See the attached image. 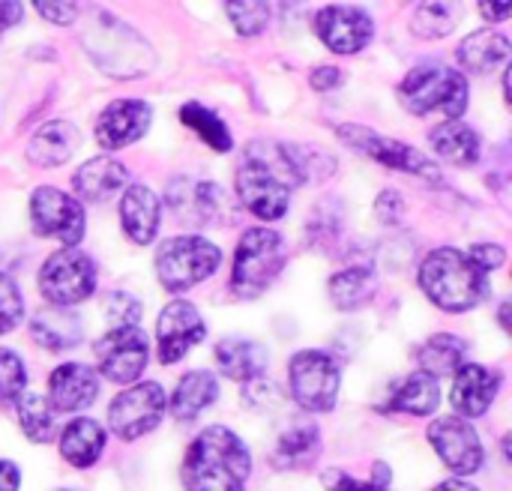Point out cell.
Returning <instances> with one entry per match:
<instances>
[{"label": "cell", "instance_id": "46", "mask_svg": "<svg viewBox=\"0 0 512 491\" xmlns=\"http://www.w3.org/2000/svg\"><path fill=\"white\" fill-rule=\"evenodd\" d=\"M24 15V6L21 3H0V36L3 30H9L12 24H18Z\"/></svg>", "mask_w": 512, "mask_h": 491}, {"label": "cell", "instance_id": "17", "mask_svg": "<svg viewBox=\"0 0 512 491\" xmlns=\"http://www.w3.org/2000/svg\"><path fill=\"white\" fill-rule=\"evenodd\" d=\"M153 123V108L144 99H114L96 120V141L102 150H120L135 144Z\"/></svg>", "mask_w": 512, "mask_h": 491}, {"label": "cell", "instance_id": "24", "mask_svg": "<svg viewBox=\"0 0 512 491\" xmlns=\"http://www.w3.org/2000/svg\"><path fill=\"white\" fill-rule=\"evenodd\" d=\"M78 144H81V132L69 120H48L33 132L27 144V159L33 165L54 168L63 165L78 150Z\"/></svg>", "mask_w": 512, "mask_h": 491}, {"label": "cell", "instance_id": "13", "mask_svg": "<svg viewBox=\"0 0 512 491\" xmlns=\"http://www.w3.org/2000/svg\"><path fill=\"white\" fill-rule=\"evenodd\" d=\"M96 360L108 381L132 384L150 360V342L138 327H120L96 342Z\"/></svg>", "mask_w": 512, "mask_h": 491}, {"label": "cell", "instance_id": "9", "mask_svg": "<svg viewBox=\"0 0 512 491\" xmlns=\"http://www.w3.org/2000/svg\"><path fill=\"white\" fill-rule=\"evenodd\" d=\"M165 390L156 381L135 384L123 393L108 408V429L123 438V441H138L147 432H153L162 423L165 414Z\"/></svg>", "mask_w": 512, "mask_h": 491}, {"label": "cell", "instance_id": "26", "mask_svg": "<svg viewBox=\"0 0 512 491\" xmlns=\"http://www.w3.org/2000/svg\"><path fill=\"white\" fill-rule=\"evenodd\" d=\"M105 450V429L90 417H75L60 432V456L72 468H90Z\"/></svg>", "mask_w": 512, "mask_h": 491}, {"label": "cell", "instance_id": "29", "mask_svg": "<svg viewBox=\"0 0 512 491\" xmlns=\"http://www.w3.org/2000/svg\"><path fill=\"white\" fill-rule=\"evenodd\" d=\"M429 144H432V150L444 162L459 165V168L474 165L480 159V135L471 126L459 123V120H450V123L435 126L429 132Z\"/></svg>", "mask_w": 512, "mask_h": 491}, {"label": "cell", "instance_id": "20", "mask_svg": "<svg viewBox=\"0 0 512 491\" xmlns=\"http://www.w3.org/2000/svg\"><path fill=\"white\" fill-rule=\"evenodd\" d=\"M120 222L132 243L150 246L162 225V201L150 186H126L120 198Z\"/></svg>", "mask_w": 512, "mask_h": 491}, {"label": "cell", "instance_id": "11", "mask_svg": "<svg viewBox=\"0 0 512 491\" xmlns=\"http://www.w3.org/2000/svg\"><path fill=\"white\" fill-rule=\"evenodd\" d=\"M30 225L42 237L75 246L84 237V207L78 198L66 195L57 186H39L30 195Z\"/></svg>", "mask_w": 512, "mask_h": 491}, {"label": "cell", "instance_id": "34", "mask_svg": "<svg viewBox=\"0 0 512 491\" xmlns=\"http://www.w3.org/2000/svg\"><path fill=\"white\" fill-rule=\"evenodd\" d=\"M18 423H21L24 435L36 444H48L57 435L54 408L39 393H21L18 396Z\"/></svg>", "mask_w": 512, "mask_h": 491}, {"label": "cell", "instance_id": "22", "mask_svg": "<svg viewBox=\"0 0 512 491\" xmlns=\"http://www.w3.org/2000/svg\"><path fill=\"white\" fill-rule=\"evenodd\" d=\"M507 57H510V39L498 30H474L456 48L459 66L471 75H489L498 66H504Z\"/></svg>", "mask_w": 512, "mask_h": 491}, {"label": "cell", "instance_id": "33", "mask_svg": "<svg viewBox=\"0 0 512 491\" xmlns=\"http://www.w3.org/2000/svg\"><path fill=\"white\" fill-rule=\"evenodd\" d=\"M180 120H183V126H189L195 135H201V141H204L210 150L228 153V150L234 147V138H231L228 126H225V120H222L216 111L204 108L201 102H186V105L180 108Z\"/></svg>", "mask_w": 512, "mask_h": 491}, {"label": "cell", "instance_id": "42", "mask_svg": "<svg viewBox=\"0 0 512 491\" xmlns=\"http://www.w3.org/2000/svg\"><path fill=\"white\" fill-rule=\"evenodd\" d=\"M468 255H471L474 264H477L480 270H486V273L498 270V267L507 261V252H504V246H498V243H477V246L468 249Z\"/></svg>", "mask_w": 512, "mask_h": 491}, {"label": "cell", "instance_id": "7", "mask_svg": "<svg viewBox=\"0 0 512 491\" xmlns=\"http://www.w3.org/2000/svg\"><path fill=\"white\" fill-rule=\"evenodd\" d=\"M39 291L57 309H69L96 291V264L78 246H63L45 258L39 270Z\"/></svg>", "mask_w": 512, "mask_h": 491}, {"label": "cell", "instance_id": "45", "mask_svg": "<svg viewBox=\"0 0 512 491\" xmlns=\"http://www.w3.org/2000/svg\"><path fill=\"white\" fill-rule=\"evenodd\" d=\"M18 486H21V474L15 462L0 459V491H18Z\"/></svg>", "mask_w": 512, "mask_h": 491}, {"label": "cell", "instance_id": "37", "mask_svg": "<svg viewBox=\"0 0 512 491\" xmlns=\"http://www.w3.org/2000/svg\"><path fill=\"white\" fill-rule=\"evenodd\" d=\"M324 486L327 491H393V474L384 462H375V471L369 480H354L345 471H327Z\"/></svg>", "mask_w": 512, "mask_h": 491}, {"label": "cell", "instance_id": "1", "mask_svg": "<svg viewBox=\"0 0 512 491\" xmlns=\"http://www.w3.org/2000/svg\"><path fill=\"white\" fill-rule=\"evenodd\" d=\"M321 162L330 159L282 141H252L237 165V195L249 213L276 222L285 216L294 186L318 174Z\"/></svg>", "mask_w": 512, "mask_h": 491}, {"label": "cell", "instance_id": "41", "mask_svg": "<svg viewBox=\"0 0 512 491\" xmlns=\"http://www.w3.org/2000/svg\"><path fill=\"white\" fill-rule=\"evenodd\" d=\"M33 6H36V12H39L45 21H51V24H72V21L78 18V12H81V6H78V3H69V0H63V3L36 0Z\"/></svg>", "mask_w": 512, "mask_h": 491}, {"label": "cell", "instance_id": "12", "mask_svg": "<svg viewBox=\"0 0 512 491\" xmlns=\"http://www.w3.org/2000/svg\"><path fill=\"white\" fill-rule=\"evenodd\" d=\"M429 444L435 447V453L441 456V462L453 471V474H477L486 462V450L480 444L477 429L462 420V417H438L429 426Z\"/></svg>", "mask_w": 512, "mask_h": 491}, {"label": "cell", "instance_id": "25", "mask_svg": "<svg viewBox=\"0 0 512 491\" xmlns=\"http://www.w3.org/2000/svg\"><path fill=\"white\" fill-rule=\"evenodd\" d=\"M30 336L39 348L45 351H69L81 342L84 336V324L75 312L69 309H57V306H45L33 315L30 321Z\"/></svg>", "mask_w": 512, "mask_h": 491}, {"label": "cell", "instance_id": "47", "mask_svg": "<svg viewBox=\"0 0 512 491\" xmlns=\"http://www.w3.org/2000/svg\"><path fill=\"white\" fill-rule=\"evenodd\" d=\"M480 12L489 18V21H504L512 15L510 0H498V3H480Z\"/></svg>", "mask_w": 512, "mask_h": 491}, {"label": "cell", "instance_id": "4", "mask_svg": "<svg viewBox=\"0 0 512 491\" xmlns=\"http://www.w3.org/2000/svg\"><path fill=\"white\" fill-rule=\"evenodd\" d=\"M468 78L459 69H450L444 63H423L411 69L399 87V99L411 114H435L456 120L468 108Z\"/></svg>", "mask_w": 512, "mask_h": 491}, {"label": "cell", "instance_id": "30", "mask_svg": "<svg viewBox=\"0 0 512 491\" xmlns=\"http://www.w3.org/2000/svg\"><path fill=\"white\" fill-rule=\"evenodd\" d=\"M375 291H378V276L366 264L348 267V270H342V273H336L330 279V300L342 312L363 309L375 297Z\"/></svg>", "mask_w": 512, "mask_h": 491}, {"label": "cell", "instance_id": "43", "mask_svg": "<svg viewBox=\"0 0 512 491\" xmlns=\"http://www.w3.org/2000/svg\"><path fill=\"white\" fill-rule=\"evenodd\" d=\"M345 81V72L342 69H336V66H318V69H312V75H309V84L315 87V90H336L339 84Z\"/></svg>", "mask_w": 512, "mask_h": 491}, {"label": "cell", "instance_id": "40", "mask_svg": "<svg viewBox=\"0 0 512 491\" xmlns=\"http://www.w3.org/2000/svg\"><path fill=\"white\" fill-rule=\"evenodd\" d=\"M24 318V300L9 273H0V336L15 330Z\"/></svg>", "mask_w": 512, "mask_h": 491}, {"label": "cell", "instance_id": "38", "mask_svg": "<svg viewBox=\"0 0 512 491\" xmlns=\"http://www.w3.org/2000/svg\"><path fill=\"white\" fill-rule=\"evenodd\" d=\"M102 315L108 318L111 330L138 327L141 303H138L132 294H126V291H111V294H105V300H102Z\"/></svg>", "mask_w": 512, "mask_h": 491}, {"label": "cell", "instance_id": "48", "mask_svg": "<svg viewBox=\"0 0 512 491\" xmlns=\"http://www.w3.org/2000/svg\"><path fill=\"white\" fill-rule=\"evenodd\" d=\"M432 491H480V489H477V486H471V483H465V480H447V483L435 486Z\"/></svg>", "mask_w": 512, "mask_h": 491}, {"label": "cell", "instance_id": "44", "mask_svg": "<svg viewBox=\"0 0 512 491\" xmlns=\"http://www.w3.org/2000/svg\"><path fill=\"white\" fill-rule=\"evenodd\" d=\"M375 210H378V216H381L387 225H390V222H399V216H402V195H399V192H393V189L381 192V198H378Z\"/></svg>", "mask_w": 512, "mask_h": 491}, {"label": "cell", "instance_id": "31", "mask_svg": "<svg viewBox=\"0 0 512 491\" xmlns=\"http://www.w3.org/2000/svg\"><path fill=\"white\" fill-rule=\"evenodd\" d=\"M321 450V435L312 423H297L288 432H282L276 450L270 453V465L279 471H294L309 465Z\"/></svg>", "mask_w": 512, "mask_h": 491}, {"label": "cell", "instance_id": "35", "mask_svg": "<svg viewBox=\"0 0 512 491\" xmlns=\"http://www.w3.org/2000/svg\"><path fill=\"white\" fill-rule=\"evenodd\" d=\"M225 12L231 18V24L237 27L240 36H258L267 24H270V3H243V0H228L225 3Z\"/></svg>", "mask_w": 512, "mask_h": 491}, {"label": "cell", "instance_id": "14", "mask_svg": "<svg viewBox=\"0 0 512 491\" xmlns=\"http://www.w3.org/2000/svg\"><path fill=\"white\" fill-rule=\"evenodd\" d=\"M315 33L318 39L336 51V54H357L363 51L375 36V21L360 6H324L315 15Z\"/></svg>", "mask_w": 512, "mask_h": 491}, {"label": "cell", "instance_id": "2", "mask_svg": "<svg viewBox=\"0 0 512 491\" xmlns=\"http://www.w3.org/2000/svg\"><path fill=\"white\" fill-rule=\"evenodd\" d=\"M252 474L249 447L225 426L204 429L186 450L183 489L186 491H243Z\"/></svg>", "mask_w": 512, "mask_h": 491}, {"label": "cell", "instance_id": "6", "mask_svg": "<svg viewBox=\"0 0 512 491\" xmlns=\"http://www.w3.org/2000/svg\"><path fill=\"white\" fill-rule=\"evenodd\" d=\"M222 252L216 243L198 237V234H183L171 237L156 249V276L171 294H183L204 279H210L219 270Z\"/></svg>", "mask_w": 512, "mask_h": 491}, {"label": "cell", "instance_id": "21", "mask_svg": "<svg viewBox=\"0 0 512 491\" xmlns=\"http://www.w3.org/2000/svg\"><path fill=\"white\" fill-rule=\"evenodd\" d=\"M126 186H129V168L111 156L87 159L72 177V189H75L78 201H90V204L108 201L117 192H123Z\"/></svg>", "mask_w": 512, "mask_h": 491}, {"label": "cell", "instance_id": "3", "mask_svg": "<svg viewBox=\"0 0 512 491\" xmlns=\"http://www.w3.org/2000/svg\"><path fill=\"white\" fill-rule=\"evenodd\" d=\"M423 294L444 312H468L489 294V273L474 264L462 249L441 246L426 255L420 267Z\"/></svg>", "mask_w": 512, "mask_h": 491}, {"label": "cell", "instance_id": "19", "mask_svg": "<svg viewBox=\"0 0 512 491\" xmlns=\"http://www.w3.org/2000/svg\"><path fill=\"white\" fill-rule=\"evenodd\" d=\"M501 390V375L480 363H465L453 381V408L462 420L483 417Z\"/></svg>", "mask_w": 512, "mask_h": 491}, {"label": "cell", "instance_id": "10", "mask_svg": "<svg viewBox=\"0 0 512 491\" xmlns=\"http://www.w3.org/2000/svg\"><path fill=\"white\" fill-rule=\"evenodd\" d=\"M339 138L348 141L354 150L366 153L369 159L381 162L384 168H393V171H405V174H417V177H426V180H441V171L438 165L423 156L420 150H414L411 144L405 141H396V138H387V135H378L366 126H357V123H345L339 126Z\"/></svg>", "mask_w": 512, "mask_h": 491}, {"label": "cell", "instance_id": "27", "mask_svg": "<svg viewBox=\"0 0 512 491\" xmlns=\"http://www.w3.org/2000/svg\"><path fill=\"white\" fill-rule=\"evenodd\" d=\"M216 366L228 381L252 384L267 369V351L252 339H225L216 348Z\"/></svg>", "mask_w": 512, "mask_h": 491}, {"label": "cell", "instance_id": "36", "mask_svg": "<svg viewBox=\"0 0 512 491\" xmlns=\"http://www.w3.org/2000/svg\"><path fill=\"white\" fill-rule=\"evenodd\" d=\"M414 33L423 39H438L453 30V6L450 3H420L414 9Z\"/></svg>", "mask_w": 512, "mask_h": 491}, {"label": "cell", "instance_id": "5", "mask_svg": "<svg viewBox=\"0 0 512 491\" xmlns=\"http://www.w3.org/2000/svg\"><path fill=\"white\" fill-rule=\"evenodd\" d=\"M285 240L273 228H249L234 252L231 291L243 300L261 297L285 267Z\"/></svg>", "mask_w": 512, "mask_h": 491}, {"label": "cell", "instance_id": "8", "mask_svg": "<svg viewBox=\"0 0 512 491\" xmlns=\"http://www.w3.org/2000/svg\"><path fill=\"white\" fill-rule=\"evenodd\" d=\"M288 381H291V396L300 408H306L312 414H327L336 405L342 372L330 354L300 351L291 357Z\"/></svg>", "mask_w": 512, "mask_h": 491}, {"label": "cell", "instance_id": "49", "mask_svg": "<svg viewBox=\"0 0 512 491\" xmlns=\"http://www.w3.org/2000/svg\"><path fill=\"white\" fill-rule=\"evenodd\" d=\"M507 315H510V303H504V306H501V324H504V330L510 327V318H507Z\"/></svg>", "mask_w": 512, "mask_h": 491}, {"label": "cell", "instance_id": "23", "mask_svg": "<svg viewBox=\"0 0 512 491\" xmlns=\"http://www.w3.org/2000/svg\"><path fill=\"white\" fill-rule=\"evenodd\" d=\"M441 405V381L423 375V372H411L402 381H396L390 387L387 405L384 411L393 414H411V417H429L435 414Z\"/></svg>", "mask_w": 512, "mask_h": 491}, {"label": "cell", "instance_id": "16", "mask_svg": "<svg viewBox=\"0 0 512 491\" xmlns=\"http://www.w3.org/2000/svg\"><path fill=\"white\" fill-rule=\"evenodd\" d=\"M204 333H207V327H204L201 312L186 300H171L156 321L159 363L171 366V363L183 360L204 339Z\"/></svg>", "mask_w": 512, "mask_h": 491}, {"label": "cell", "instance_id": "18", "mask_svg": "<svg viewBox=\"0 0 512 491\" xmlns=\"http://www.w3.org/2000/svg\"><path fill=\"white\" fill-rule=\"evenodd\" d=\"M99 396V378L84 363H63L48 378V405L63 414L84 411Z\"/></svg>", "mask_w": 512, "mask_h": 491}, {"label": "cell", "instance_id": "15", "mask_svg": "<svg viewBox=\"0 0 512 491\" xmlns=\"http://www.w3.org/2000/svg\"><path fill=\"white\" fill-rule=\"evenodd\" d=\"M168 204L183 225H219L225 216H231L225 189L210 180L177 177L168 189Z\"/></svg>", "mask_w": 512, "mask_h": 491}, {"label": "cell", "instance_id": "32", "mask_svg": "<svg viewBox=\"0 0 512 491\" xmlns=\"http://www.w3.org/2000/svg\"><path fill=\"white\" fill-rule=\"evenodd\" d=\"M417 360H420L423 375L441 381L447 375H456L465 366V342L453 333H438L420 348Z\"/></svg>", "mask_w": 512, "mask_h": 491}, {"label": "cell", "instance_id": "28", "mask_svg": "<svg viewBox=\"0 0 512 491\" xmlns=\"http://www.w3.org/2000/svg\"><path fill=\"white\" fill-rule=\"evenodd\" d=\"M219 396V381L213 372L198 369V372H186L177 381V390L171 396V414L183 423L195 420L204 408H210Z\"/></svg>", "mask_w": 512, "mask_h": 491}, {"label": "cell", "instance_id": "39", "mask_svg": "<svg viewBox=\"0 0 512 491\" xmlns=\"http://www.w3.org/2000/svg\"><path fill=\"white\" fill-rule=\"evenodd\" d=\"M27 387V369L21 357L9 348H0V402L18 399Z\"/></svg>", "mask_w": 512, "mask_h": 491}]
</instances>
